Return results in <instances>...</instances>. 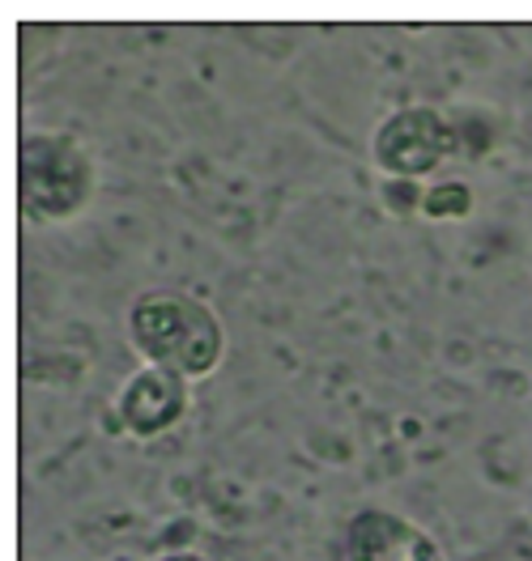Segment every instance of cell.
<instances>
[{
	"label": "cell",
	"mask_w": 532,
	"mask_h": 561,
	"mask_svg": "<svg viewBox=\"0 0 532 561\" xmlns=\"http://www.w3.org/2000/svg\"><path fill=\"white\" fill-rule=\"evenodd\" d=\"M346 561H443V549L414 519L366 506L346 527Z\"/></svg>",
	"instance_id": "cell-4"
},
{
	"label": "cell",
	"mask_w": 532,
	"mask_h": 561,
	"mask_svg": "<svg viewBox=\"0 0 532 561\" xmlns=\"http://www.w3.org/2000/svg\"><path fill=\"white\" fill-rule=\"evenodd\" d=\"M154 561H205V558H201V553H188V549H183V553H167V558H154Z\"/></svg>",
	"instance_id": "cell-7"
},
{
	"label": "cell",
	"mask_w": 532,
	"mask_h": 561,
	"mask_svg": "<svg viewBox=\"0 0 532 561\" xmlns=\"http://www.w3.org/2000/svg\"><path fill=\"white\" fill-rule=\"evenodd\" d=\"M94 192V167L69 133H31L18 153V201L31 221H69Z\"/></svg>",
	"instance_id": "cell-2"
},
{
	"label": "cell",
	"mask_w": 532,
	"mask_h": 561,
	"mask_svg": "<svg viewBox=\"0 0 532 561\" xmlns=\"http://www.w3.org/2000/svg\"><path fill=\"white\" fill-rule=\"evenodd\" d=\"M456 149L452 124L434 111V106H405L392 119L380 124V133L371 140L375 167L392 179H426L439 171Z\"/></svg>",
	"instance_id": "cell-3"
},
{
	"label": "cell",
	"mask_w": 532,
	"mask_h": 561,
	"mask_svg": "<svg viewBox=\"0 0 532 561\" xmlns=\"http://www.w3.org/2000/svg\"><path fill=\"white\" fill-rule=\"evenodd\" d=\"M418 209L434 221H452V217H464L473 209V192L464 183H430L418 201Z\"/></svg>",
	"instance_id": "cell-6"
},
{
	"label": "cell",
	"mask_w": 532,
	"mask_h": 561,
	"mask_svg": "<svg viewBox=\"0 0 532 561\" xmlns=\"http://www.w3.org/2000/svg\"><path fill=\"white\" fill-rule=\"evenodd\" d=\"M128 336L145 366L171 370L179 379H205L222 366L226 332L210 302L183 289H149L128 311Z\"/></svg>",
	"instance_id": "cell-1"
},
{
	"label": "cell",
	"mask_w": 532,
	"mask_h": 561,
	"mask_svg": "<svg viewBox=\"0 0 532 561\" xmlns=\"http://www.w3.org/2000/svg\"><path fill=\"white\" fill-rule=\"evenodd\" d=\"M115 409H120V425L133 438H158V434L176 430L188 413V379L158 370V366H142L124 383Z\"/></svg>",
	"instance_id": "cell-5"
}]
</instances>
